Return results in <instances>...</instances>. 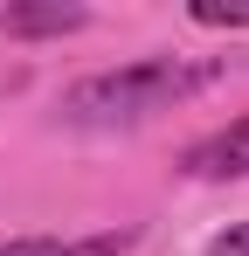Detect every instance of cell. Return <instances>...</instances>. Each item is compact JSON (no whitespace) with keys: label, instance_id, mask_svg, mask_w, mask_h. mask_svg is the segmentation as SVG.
I'll use <instances>...</instances> for the list:
<instances>
[{"label":"cell","instance_id":"cell-1","mask_svg":"<svg viewBox=\"0 0 249 256\" xmlns=\"http://www.w3.org/2000/svg\"><path fill=\"white\" fill-rule=\"evenodd\" d=\"M214 70L208 62H187V56H138L124 70H104V76H83V84L62 90V118L70 125H138L152 111H173L180 97H194Z\"/></svg>","mask_w":249,"mask_h":256},{"label":"cell","instance_id":"cell-2","mask_svg":"<svg viewBox=\"0 0 249 256\" xmlns=\"http://www.w3.org/2000/svg\"><path fill=\"white\" fill-rule=\"evenodd\" d=\"M180 166L194 173V180H242V173H249V111H242V118H228L222 132L194 138Z\"/></svg>","mask_w":249,"mask_h":256},{"label":"cell","instance_id":"cell-3","mask_svg":"<svg viewBox=\"0 0 249 256\" xmlns=\"http://www.w3.org/2000/svg\"><path fill=\"white\" fill-rule=\"evenodd\" d=\"M83 7H62V0H14V7H0V35H14V42H42V35H76Z\"/></svg>","mask_w":249,"mask_h":256},{"label":"cell","instance_id":"cell-4","mask_svg":"<svg viewBox=\"0 0 249 256\" xmlns=\"http://www.w3.org/2000/svg\"><path fill=\"white\" fill-rule=\"evenodd\" d=\"M124 250H132V228H104V236L62 242V256H124Z\"/></svg>","mask_w":249,"mask_h":256},{"label":"cell","instance_id":"cell-5","mask_svg":"<svg viewBox=\"0 0 249 256\" xmlns=\"http://www.w3.org/2000/svg\"><path fill=\"white\" fill-rule=\"evenodd\" d=\"M194 21H201V28H228V35H242V28H249V7H214V0H201Z\"/></svg>","mask_w":249,"mask_h":256},{"label":"cell","instance_id":"cell-6","mask_svg":"<svg viewBox=\"0 0 249 256\" xmlns=\"http://www.w3.org/2000/svg\"><path fill=\"white\" fill-rule=\"evenodd\" d=\"M201 256H249V222H228V228H222Z\"/></svg>","mask_w":249,"mask_h":256},{"label":"cell","instance_id":"cell-7","mask_svg":"<svg viewBox=\"0 0 249 256\" xmlns=\"http://www.w3.org/2000/svg\"><path fill=\"white\" fill-rule=\"evenodd\" d=\"M0 256H62L56 236H14V242H0Z\"/></svg>","mask_w":249,"mask_h":256}]
</instances>
